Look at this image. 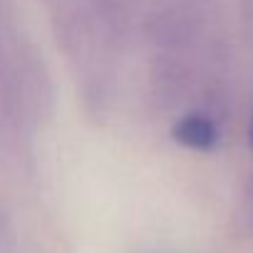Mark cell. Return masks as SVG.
Here are the masks:
<instances>
[{"mask_svg": "<svg viewBox=\"0 0 253 253\" xmlns=\"http://www.w3.org/2000/svg\"><path fill=\"white\" fill-rule=\"evenodd\" d=\"M171 137L191 152H211L218 144V126L204 112H186L174 122Z\"/></svg>", "mask_w": 253, "mask_h": 253, "instance_id": "cell-1", "label": "cell"}, {"mask_svg": "<svg viewBox=\"0 0 253 253\" xmlns=\"http://www.w3.org/2000/svg\"><path fill=\"white\" fill-rule=\"evenodd\" d=\"M248 139H251V144H253V124H251V129H248Z\"/></svg>", "mask_w": 253, "mask_h": 253, "instance_id": "cell-2", "label": "cell"}]
</instances>
